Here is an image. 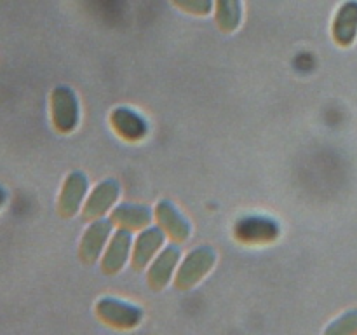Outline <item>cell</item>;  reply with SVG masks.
<instances>
[{
  "mask_svg": "<svg viewBox=\"0 0 357 335\" xmlns=\"http://www.w3.org/2000/svg\"><path fill=\"white\" fill-rule=\"evenodd\" d=\"M215 260V250L209 246H201L197 250L190 251L183 260V264L180 265V271H178L176 279H174V286L181 290V292L194 288L211 271Z\"/></svg>",
  "mask_w": 357,
  "mask_h": 335,
  "instance_id": "1",
  "label": "cell"
},
{
  "mask_svg": "<svg viewBox=\"0 0 357 335\" xmlns=\"http://www.w3.org/2000/svg\"><path fill=\"white\" fill-rule=\"evenodd\" d=\"M96 314L103 323L110 327L121 328V330H129L142 323L143 311L138 306L122 302V300L105 297L96 304Z\"/></svg>",
  "mask_w": 357,
  "mask_h": 335,
  "instance_id": "2",
  "label": "cell"
},
{
  "mask_svg": "<svg viewBox=\"0 0 357 335\" xmlns=\"http://www.w3.org/2000/svg\"><path fill=\"white\" fill-rule=\"evenodd\" d=\"M52 124L59 133H72L79 124V101L66 86H58L51 94Z\"/></svg>",
  "mask_w": 357,
  "mask_h": 335,
  "instance_id": "3",
  "label": "cell"
},
{
  "mask_svg": "<svg viewBox=\"0 0 357 335\" xmlns=\"http://www.w3.org/2000/svg\"><path fill=\"white\" fill-rule=\"evenodd\" d=\"M279 223L267 216H246L241 218L234 227V236L237 241L246 244L272 243L279 237Z\"/></svg>",
  "mask_w": 357,
  "mask_h": 335,
  "instance_id": "4",
  "label": "cell"
},
{
  "mask_svg": "<svg viewBox=\"0 0 357 335\" xmlns=\"http://www.w3.org/2000/svg\"><path fill=\"white\" fill-rule=\"evenodd\" d=\"M112 225L114 222L112 220H94L89 227H87L86 234L82 236L79 246V257L84 264L91 265L96 262V258L100 257V253L103 251L105 243H107L108 236L112 232Z\"/></svg>",
  "mask_w": 357,
  "mask_h": 335,
  "instance_id": "5",
  "label": "cell"
},
{
  "mask_svg": "<svg viewBox=\"0 0 357 335\" xmlns=\"http://www.w3.org/2000/svg\"><path fill=\"white\" fill-rule=\"evenodd\" d=\"M155 218L160 229L166 230L169 239L176 241V243H185L190 237V223L171 201L162 199V201L157 202Z\"/></svg>",
  "mask_w": 357,
  "mask_h": 335,
  "instance_id": "6",
  "label": "cell"
},
{
  "mask_svg": "<svg viewBox=\"0 0 357 335\" xmlns=\"http://www.w3.org/2000/svg\"><path fill=\"white\" fill-rule=\"evenodd\" d=\"M87 192V178L80 171H73L68 174L63 184L61 194L58 201V211L63 218H72L80 209L82 199Z\"/></svg>",
  "mask_w": 357,
  "mask_h": 335,
  "instance_id": "7",
  "label": "cell"
},
{
  "mask_svg": "<svg viewBox=\"0 0 357 335\" xmlns=\"http://www.w3.org/2000/svg\"><path fill=\"white\" fill-rule=\"evenodd\" d=\"M119 192H121V188H119V184L115 180L101 181L87 198L86 206L82 209V218L89 222V220H96L103 216L115 204Z\"/></svg>",
  "mask_w": 357,
  "mask_h": 335,
  "instance_id": "8",
  "label": "cell"
},
{
  "mask_svg": "<svg viewBox=\"0 0 357 335\" xmlns=\"http://www.w3.org/2000/svg\"><path fill=\"white\" fill-rule=\"evenodd\" d=\"M112 128L115 129L121 138L128 140V142H138L149 131L145 119L138 114V112L131 110V108L119 107L112 112L110 115Z\"/></svg>",
  "mask_w": 357,
  "mask_h": 335,
  "instance_id": "9",
  "label": "cell"
},
{
  "mask_svg": "<svg viewBox=\"0 0 357 335\" xmlns=\"http://www.w3.org/2000/svg\"><path fill=\"white\" fill-rule=\"evenodd\" d=\"M129 251H131V230L119 229L105 251V257L101 260V271L108 276L121 272L128 260Z\"/></svg>",
  "mask_w": 357,
  "mask_h": 335,
  "instance_id": "10",
  "label": "cell"
},
{
  "mask_svg": "<svg viewBox=\"0 0 357 335\" xmlns=\"http://www.w3.org/2000/svg\"><path fill=\"white\" fill-rule=\"evenodd\" d=\"M178 260H180V248L174 246V244L164 248L159 257L150 265L149 274H146L150 288L155 290V292L162 290L169 283Z\"/></svg>",
  "mask_w": 357,
  "mask_h": 335,
  "instance_id": "11",
  "label": "cell"
},
{
  "mask_svg": "<svg viewBox=\"0 0 357 335\" xmlns=\"http://www.w3.org/2000/svg\"><path fill=\"white\" fill-rule=\"evenodd\" d=\"M164 244V232L159 227H146L142 234L138 236L135 244V251H132V269L135 271H142L149 265L153 255L159 251V248Z\"/></svg>",
  "mask_w": 357,
  "mask_h": 335,
  "instance_id": "12",
  "label": "cell"
},
{
  "mask_svg": "<svg viewBox=\"0 0 357 335\" xmlns=\"http://www.w3.org/2000/svg\"><path fill=\"white\" fill-rule=\"evenodd\" d=\"M333 38L342 47H349L357 37V0H349L338 9L333 21Z\"/></svg>",
  "mask_w": 357,
  "mask_h": 335,
  "instance_id": "13",
  "label": "cell"
},
{
  "mask_svg": "<svg viewBox=\"0 0 357 335\" xmlns=\"http://www.w3.org/2000/svg\"><path fill=\"white\" fill-rule=\"evenodd\" d=\"M110 220L119 229H146L152 222V211L142 204H121L112 211Z\"/></svg>",
  "mask_w": 357,
  "mask_h": 335,
  "instance_id": "14",
  "label": "cell"
},
{
  "mask_svg": "<svg viewBox=\"0 0 357 335\" xmlns=\"http://www.w3.org/2000/svg\"><path fill=\"white\" fill-rule=\"evenodd\" d=\"M243 20L241 0H216V24L225 34H232L239 28Z\"/></svg>",
  "mask_w": 357,
  "mask_h": 335,
  "instance_id": "15",
  "label": "cell"
},
{
  "mask_svg": "<svg viewBox=\"0 0 357 335\" xmlns=\"http://www.w3.org/2000/svg\"><path fill=\"white\" fill-rule=\"evenodd\" d=\"M178 9L195 16H206L213 10V0H171Z\"/></svg>",
  "mask_w": 357,
  "mask_h": 335,
  "instance_id": "16",
  "label": "cell"
},
{
  "mask_svg": "<svg viewBox=\"0 0 357 335\" xmlns=\"http://www.w3.org/2000/svg\"><path fill=\"white\" fill-rule=\"evenodd\" d=\"M326 334H357V311L344 314L326 328Z\"/></svg>",
  "mask_w": 357,
  "mask_h": 335,
  "instance_id": "17",
  "label": "cell"
},
{
  "mask_svg": "<svg viewBox=\"0 0 357 335\" xmlns=\"http://www.w3.org/2000/svg\"><path fill=\"white\" fill-rule=\"evenodd\" d=\"M3 199H6V194H3V191H2V188H0V206H2Z\"/></svg>",
  "mask_w": 357,
  "mask_h": 335,
  "instance_id": "18",
  "label": "cell"
}]
</instances>
